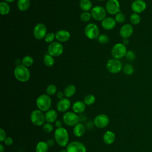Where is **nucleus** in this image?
I'll use <instances>...</instances> for the list:
<instances>
[{
    "instance_id": "obj_40",
    "label": "nucleus",
    "mask_w": 152,
    "mask_h": 152,
    "mask_svg": "<svg viewBox=\"0 0 152 152\" xmlns=\"http://www.w3.org/2000/svg\"><path fill=\"white\" fill-rule=\"evenodd\" d=\"M125 58H126L127 60H128L129 61H132L135 59L136 55H135V53L134 52V51L130 50L127 51L126 55H125Z\"/></svg>"
},
{
    "instance_id": "obj_20",
    "label": "nucleus",
    "mask_w": 152,
    "mask_h": 152,
    "mask_svg": "<svg viewBox=\"0 0 152 152\" xmlns=\"http://www.w3.org/2000/svg\"><path fill=\"white\" fill-rule=\"evenodd\" d=\"M58 117L57 112L54 109H49L45 114V121L49 123H53L56 121Z\"/></svg>"
},
{
    "instance_id": "obj_45",
    "label": "nucleus",
    "mask_w": 152,
    "mask_h": 152,
    "mask_svg": "<svg viewBox=\"0 0 152 152\" xmlns=\"http://www.w3.org/2000/svg\"><path fill=\"white\" fill-rule=\"evenodd\" d=\"M62 122L60 121V120H56L55 121V126L58 128H61L62 127Z\"/></svg>"
},
{
    "instance_id": "obj_44",
    "label": "nucleus",
    "mask_w": 152,
    "mask_h": 152,
    "mask_svg": "<svg viewBox=\"0 0 152 152\" xmlns=\"http://www.w3.org/2000/svg\"><path fill=\"white\" fill-rule=\"evenodd\" d=\"M55 140L53 139H49L46 141L49 147H52L55 144Z\"/></svg>"
},
{
    "instance_id": "obj_33",
    "label": "nucleus",
    "mask_w": 152,
    "mask_h": 152,
    "mask_svg": "<svg viewBox=\"0 0 152 152\" xmlns=\"http://www.w3.org/2000/svg\"><path fill=\"white\" fill-rule=\"evenodd\" d=\"M122 70H123V72L125 74L128 75H132L134 72V69L133 66L131 65L128 64H125L123 66Z\"/></svg>"
},
{
    "instance_id": "obj_25",
    "label": "nucleus",
    "mask_w": 152,
    "mask_h": 152,
    "mask_svg": "<svg viewBox=\"0 0 152 152\" xmlns=\"http://www.w3.org/2000/svg\"><path fill=\"white\" fill-rule=\"evenodd\" d=\"M17 5L20 11H26L29 8L30 2V0H18Z\"/></svg>"
},
{
    "instance_id": "obj_46",
    "label": "nucleus",
    "mask_w": 152,
    "mask_h": 152,
    "mask_svg": "<svg viewBox=\"0 0 152 152\" xmlns=\"http://www.w3.org/2000/svg\"><path fill=\"white\" fill-rule=\"evenodd\" d=\"M125 46H126L129 44V40L128 39H123V41H122V43Z\"/></svg>"
},
{
    "instance_id": "obj_47",
    "label": "nucleus",
    "mask_w": 152,
    "mask_h": 152,
    "mask_svg": "<svg viewBox=\"0 0 152 152\" xmlns=\"http://www.w3.org/2000/svg\"><path fill=\"white\" fill-rule=\"evenodd\" d=\"M4 151H5V148L3 146V145L1 144L0 145V152H4Z\"/></svg>"
},
{
    "instance_id": "obj_42",
    "label": "nucleus",
    "mask_w": 152,
    "mask_h": 152,
    "mask_svg": "<svg viewBox=\"0 0 152 152\" xmlns=\"http://www.w3.org/2000/svg\"><path fill=\"white\" fill-rule=\"evenodd\" d=\"M4 142H5V144L9 146V145H11L13 143V140L11 137H7L5 138V140H4Z\"/></svg>"
},
{
    "instance_id": "obj_10",
    "label": "nucleus",
    "mask_w": 152,
    "mask_h": 152,
    "mask_svg": "<svg viewBox=\"0 0 152 152\" xmlns=\"http://www.w3.org/2000/svg\"><path fill=\"white\" fill-rule=\"evenodd\" d=\"M30 120L31 122L36 126H41L45 121V115L40 110H34L30 114Z\"/></svg>"
},
{
    "instance_id": "obj_50",
    "label": "nucleus",
    "mask_w": 152,
    "mask_h": 152,
    "mask_svg": "<svg viewBox=\"0 0 152 152\" xmlns=\"http://www.w3.org/2000/svg\"><path fill=\"white\" fill-rule=\"evenodd\" d=\"M98 1H104V0H98Z\"/></svg>"
},
{
    "instance_id": "obj_43",
    "label": "nucleus",
    "mask_w": 152,
    "mask_h": 152,
    "mask_svg": "<svg viewBox=\"0 0 152 152\" xmlns=\"http://www.w3.org/2000/svg\"><path fill=\"white\" fill-rule=\"evenodd\" d=\"M64 96H65L64 93L62 92V91H58V92L56 93V96H57V97H58V99H62L64 98Z\"/></svg>"
},
{
    "instance_id": "obj_11",
    "label": "nucleus",
    "mask_w": 152,
    "mask_h": 152,
    "mask_svg": "<svg viewBox=\"0 0 152 152\" xmlns=\"http://www.w3.org/2000/svg\"><path fill=\"white\" fill-rule=\"evenodd\" d=\"M105 10L111 15H116L121 12L120 4L118 0H108L105 5Z\"/></svg>"
},
{
    "instance_id": "obj_24",
    "label": "nucleus",
    "mask_w": 152,
    "mask_h": 152,
    "mask_svg": "<svg viewBox=\"0 0 152 152\" xmlns=\"http://www.w3.org/2000/svg\"><path fill=\"white\" fill-rule=\"evenodd\" d=\"M80 8L84 12H88L93 8L92 3L90 0H80L79 2Z\"/></svg>"
},
{
    "instance_id": "obj_31",
    "label": "nucleus",
    "mask_w": 152,
    "mask_h": 152,
    "mask_svg": "<svg viewBox=\"0 0 152 152\" xmlns=\"http://www.w3.org/2000/svg\"><path fill=\"white\" fill-rule=\"evenodd\" d=\"M129 20H130V22L132 24L137 25L141 21V17H140L139 14L134 12L132 14H131Z\"/></svg>"
},
{
    "instance_id": "obj_27",
    "label": "nucleus",
    "mask_w": 152,
    "mask_h": 152,
    "mask_svg": "<svg viewBox=\"0 0 152 152\" xmlns=\"http://www.w3.org/2000/svg\"><path fill=\"white\" fill-rule=\"evenodd\" d=\"M49 145L45 141L39 142L36 147V152H48Z\"/></svg>"
},
{
    "instance_id": "obj_38",
    "label": "nucleus",
    "mask_w": 152,
    "mask_h": 152,
    "mask_svg": "<svg viewBox=\"0 0 152 152\" xmlns=\"http://www.w3.org/2000/svg\"><path fill=\"white\" fill-rule=\"evenodd\" d=\"M97 40H98V42L100 43H101V44H106V43H107L109 42V37L106 34H102L99 35V36L97 38Z\"/></svg>"
},
{
    "instance_id": "obj_5",
    "label": "nucleus",
    "mask_w": 152,
    "mask_h": 152,
    "mask_svg": "<svg viewBox=\"0 0 152 152\" xmlns=\"http://www.w3.org/2000/svg\"><path fill=\"white\" fill-rule=\"evenodd\" d=\"M84 34L86 36L91 40L97 39L99 36V28L94 23L88 24L84 28Z\"/></svg>"
},
{
    "instance_id": "obj_8",
    "label": "nucleus",
    "mask_w": 152,
    "mask_h": 152,
    "mask_svg": "<svg viewBox=\"0 0 152 152\" xmlns=\"http://www.w3.org/2000/svg\"><path fill=\"white\" fill-rule=\"evenodd\" d=\"M63 121L68 126H75L80 121V117L75 112H67L63 115Z\"/></svg>"
},
{
    "instance_id": "obj_18",
    "label": "nucleus",
    "mask_w": 152,
    "mask_h": 152,
    "mask_svg": "<svg viewBox=\"0 0 152 152\" xmlns=\"http://www.w3.org/2000/svg\"><path fill=\"white\" fill-rule=\"evenodd\" d=\"M70 37V33L66 30H59L55 33V39L60 43L67 42Z\"/></svg>"
},
{
    "instance_id": "obj_15",
    "label": "nucleus",
    "mask_w": 152,
    "mask_h": 152,
    "mask_svg": "<svg viewBox=\"0 0 152 152\" xmlns=\"http://www.w3.org/2000/svg\"><path fill=\"white\" fill-rule=\"evenodd\" d=\"M147 5L144 0H134L131 5L132 11L137 14H140L144 11Z\"/></svg>"
},
{
    "instance_id": "obj_9",
    "label": "nucleus",
    "mask_w": 152,
    "mask_h": 152,
    "mask_svg": "<svg viewBox=\"0 0 152 152\" xmlns=\"http://www.w3.org/2000/svg\"><path fill=\"white\" fill-rule=\"evenodd\" d=\"M106 12L105 8L99 5L93 7L90 12L92 18L97 21H100L106 18Z\"/></svg>"
},
{
    "instance_id": "obj_35",
    "label": "nucleus",
    "mask_w": 152,
    "mask_h": 152,
    "mask_svg": "<svg viewBox=\"0 0 152 152\" xmlns=\"http://www.w3.org/2000/svg\"><path fill=\"white\" fill-rule=\"evenodd\" d=\"M91 14L89 12H83L80 15V19L83 22H88L91 18Z\"/></svg>"
},
{
    "instance_id": "obj_14",
    "label": "nucleus",
    "mask_w": 152,
    "mask_h": 152,
    "mask_svg": "<svg viewBox=\"0 0 152 152\" xmlns=\"http://www.w3.org/2000/svg\"><path fill=\"white\" fill-rule=\"evenodd\" d=\"M109 118L105 114H99L94 119L95 126L99 128H103L108 125Z\"/></svg>"
},
{
    "instance_id": "obj_3",
    "label": "nucleus",
    "mask_w": 152,
    "mask_h": 152,
    "mask_svg": "<svg viewBox=\"0 0 152 152\" xmlns=\"http://www.w3.org/2000/svg\"><path fill=\"white\" fill-rule=\"evenodd\" d=\"M36 103L38 109L41 111H48L51 107L52 100L49 95L43 94L37 98Z\"/></svg>"
},
{
    "instance_id": "obj_36",
    "label": "nucleus",
    "mask_w": 152,
    "mask_h": 152,
    "mask_svg": "<svg viewBox=\"0 0 152 152\" xmlns=\"http://www.w3.org/2000/svg\"><path fill=\"white\" fill-rule=\"evenodd\" d=\"M55 39V34H54L53 33H52V32H49L46 34V35L45 36V37L44 38V40H45V42L51 43L52 42H53Z\"/></svg>"
},
{
    "instance_id": "obj_4",
    "label": "nucleus",
    "mask_w": 152,
    "mask_h": 152,
    "mask_svg": "<svg viewBox=\"0 0 152 152\" xmlns=\"http://www.w3.org/2000/svg\"><path fill=\"white\" fill-rule=\"evenodd\" d=\"M127 52V49L126 46L123 43H116L112 48L111 55L115 59H119L125 56Z\"/></svg>"
},
{
    "instance_id": "obj_12",
    "label": "nucleus",
    "mask_w": 152,
    "mask_h": 152,
    "mask_svg": "<svg viewBox=\"0 0 152 152\" xmlns=\"http://www.w3.org/2000/svg\"><path fill=\"white\" fill-rule=\"evenodd\" d=\"M33 36L37 40H42L45 38L47 33V27L43 23H37L33 28Z\"/></svg>"
},
{
    "instance_id": "obj_49",
    "label": "nucleus",
    "mask_w": 152,
    "mask_h": 152,
    "mask_svg": "<svg viewBox=\"0 0 152 152\" xmlns=\"http://www.w3.org/2000/svg\"><path fill=\"white\" fill-rule=\"evenodd\" d=\"M59 152H67L66 150H61L59 151Z\"/></svg>"
},
{
    "instance_id": "obj_16",
    "label": "nucleus",
    "mask_w": 152,
    "mask_h": 152,
    "mask_svg": "<svg viewBox=\"0 0 152 152\" xmlns=\"http://www.w3.org/2000/svg\"><path fill=\"white\" fill-rule=\"evenodd\" d=\"M134 32V28L130 24H125L120 28L119 34L123 39H128L130 37Z\"/></svg>"
},
{
    "instance_id": "obj_26",
    "label": "nucleus",
    "mask_w": 152,
    "mask_h": 152,
    "mask_svg": "<svg viewBox=\"0 0 152 152\" xmlns=\"http://www.w3.org/2000/svg\"><path fill=\"white\" fill-rule=\"evenodd\" d=\"M64 93L65 96H66L67 98L71 97L76 93V87L75 86L72 84L68 85L65 87Z\"/></svg>"
},
{
    "instance_id": "obj_17",
    "label": "nucleus",
    "mask_w": 152,
    "mask_h": 152,
    "mask_svg": "<svg viewBox=\"0 0 152 152\" xmlns=\"http://www.w3.org/2000/svg\"><path fill=\"white\" fill-rule=\"evenodd\" d=\"M102 27L106 30H110L114 28L116 25V21L115 18L112 17H106L102 21Z\"/></svg>"
},
{
    "instance_id": "obj_32",
    "label": "nucleus",
    "mask_w": 152,
    "mask_h": 152,
    "mask_svg": "<svg viewBox=\"0 0 152 152\" xmlns=\"http://www.w3.org/2000/svg\"><path fill=\"white\" fill-rule=\"evenodd\" d=\"M83 102L86 105H91L96 102V97L93 94H88L84 98Z\"/></svg>"
},
{
    "instance_id": "obj_6",
    "label": "nucleus",
    "mask_w": 152,
    "mask_h": 152,
    "mask_svg": "<svg viewBox=\"0 0 152 152\" xmlns=\"http://www.w3.org/2000/svg\"><path fill=\"white\" fill-rule=\"evenodd\" d=\"M64 52V47L59 42H53L49 44L48 48V52L53 57L61 56Z\"/></svg>"
},
{
    "instance_id": "obj_28",
    "label": "nucleus",
    "mask_w": 152,
    "mask_h": 152,
    "mask_svg": "<svg viewBox=\"0 0 152 152\" xmlns=\"http://www.w3.org/2000/svg\"><path fill=\"white\" fill-rule=\"evenodd\" d=\"M10 12V7L8 3L2 1L0 2V13L1 15H7Z\"/></svg>"
},
{
    "instance_id": "obj_29",
    "label": "nucleus",
    "mask_w": 152,
    "mask_h": 152,
    "mask_svg": "<svg viewBox=\"0 0 152 152\" xmlns=\"http://www.w3.org/2000/svg\"><path fill=\"white\" fill-rule=\"evenodd\" d=\"M43 63L45 66L48 67L52 66L55 64V60L53 56H51L50 55L46 54L43 57Z\"/></svg>"
},
{
    "instance_id": "obj_7",
    "label": "nucleus",
    "mask_w": 152,
    "mask_h": 152,
    "mask_svg": "<svg viewBox=\"0 0 152 152\" xmlns=\"http://www.w3.org/2000/svg\"><path fill=\"white\" fill-rule=\"evenodd\" d=\"M122 62L117 59H110L106 64V68L107 71L112 74H117L122 69Z\"/></svg>"
},
{
    "instance_id": "obj_39",
    "label": "nucleus",
    "mask_w": 152,
    "mask_h": 152,
    "mask_svg": "<svg viewBox=\"0 0 152 152\" xmlns=\"http://www.w3.org/2000/svg\"><path fill=\"white\" fill-rule=\"evenodd\" d=\"M53 125L49 122H46L43 125V130L46 133H50L53 130Z\"/></svg>"
},
{
    "instance_id": "obj_48",
    "label": "nucleus",
    "mask_w": 152,
    "mask_h": 152,
    "mask_svg": "<svg viewBox=\"0 0 152 152\" xmlns=\"http://www.w3.org/2000/svg\"><path fill=\"white\" fill-rule=\"evenodd\" d=\"M5 2H7V3H11L12 2H14L15 0H4Z\"/></svg>"
},
{
    "instance_id": "obj_21",
    "label": "nucleus",
    "mask_w": 152,
    "mask_h": 152,
    "mask_svg": "<svg viewBox=\"0 0 152 152\" xmlns=\"http://www.w3.org/2000/svg\"><path fill=\"white\" fill-rule=\"evenodd\" d=\"M103 139L105 144L108 145L112 144L115 140V134L112 131H107L104 134Z\"/></svg>"
},
{
    "instance_id": "obj_22",
    "label": "nucleus",
    "mask_w": 152,
    "mask_h": 152,
    "mask_svg": "<svg viewBox=\"0 0 152 152\" xmlns=\"http://www.w3.org/2000/svg\"><path fill=\"white\" fill-rule=\"evenodd\" d=\"M86 109V104L84 102L77 101L72 105V110L76 113H82Z\"/></svg>"
},
{
    "instance_id": "obj_1",
    "label": "nucleus",
    "mask_w": 152,
    "mask_h": 152,
    "mask_svg": "<svg viewBox=\"0 0 152 152\" xmlns=\"http://www.w3.org/2000/svg\"><path fill=\"white\" fill-rule=\"evenodd\" d=\"M55 141L61 147H66L69 141V135L67 130L62 127L56 128L54 132Z\"/></svg>"
},
{
    "instance_id": "obj_23",
    "label": "nucleus",
    "mask_w": 152,
    "mask_h": 152,
    "mask_svg": "<svg viewBox=\"0 0 152 152\" xmlns=\"http://www.w3.org/2000/svg\"><path fill=\"white\" fill-rule=\"evenodd\" d=\"M86 131L85 126L82 123H78L77 125H75L73 129V133L75 135V136L77 137H81L83 135Z\"/></svg>"
},
{
    "instance_id": "obj_13",
    "label": "nucleus",
    "mask_w": 152,
    "mask_h": 152,
    "mask_svg": "<svg viewBox=\"0 0 152 152\" xmlns=\"http://www.w3.org/2000/svg\"><path fill=\"white\" fill-rule=\"evenodd\" d=\"M67 152H86V146L79 141H72L66 146Z\"/></svg>"
},
{
    "instance_id": "obj_19",
    "label": "nucleus",
    "mask_w": 152,
    "mask_h": 152,
    "mask_svg": "<svg viewBox=\"0 0 152 152\" xmlns=\"http://www.w3.org/2000/svg\"><path fill=\"white\" fill-rule=\"evenodd\" d=\"M71 106V102L68 98H63L60 99L57 103L56 107L58 111L64 112L68 110Z\"/></svg>"
},
{
    "instance_id": "obj_41",
    "label": "nucleus",
    "mask_w": 152,
    "mask_h": 152,
    "mask_svg": "<svg viewBox=\"0 0 152 152\" xmlns=\"http://www.w3.org/2000/svg\"><path fill=\"white\" fill-rule=\"evenodd\" d=\"M6 132L5 131V130L2 128L0 129V141H4V140L6 138Z\"/></svg>"
},
{
    "instance_id": "obj_37",
    "label": "nucleus",
    "mask_w": 152,
    "mask_h": 152,
    "mask_svg": "<svg viewBox=\"0 0 152 152\" xmlns=\"http://www.w3.org/2000/svg\"><path fill=\"white\" fill-rule=\"evenodd\" d=\"M115 20H116V23H122L125 21V16L123 13H122L121 12H119L115 15Z\"/></svg>"
},
{
    "instance_id": "obj_30",
    "label": "nucleus",
    "mask_w": 152,
    "mask_h": 152,
    "mask_svg": "<svg viewBox=\"0 0 152 152\" xmlns=\"http://www.w3.org/2000/svg\"><path fill=\"white\" fill-rule=\"evenodd\" d=\"M21 64L26 67L31 66L34 62L33 58L29 55H26L23 58L21 59Z\"/></svg>"
},
{
    "instance_id": "obj_34",
    "label": "nucleus",
    "mask_w": 152,
    "mask_h": 152,
    "mask_svg": "<svg viewBox=\"0 0 152 152\" xmlns=\"http://www.w3.org/2000/svg\"><path fill=\"white\" fill-rule=\"evenodd\" d=\"M57 91V87L54 84H49L46 88V94L49 96H52L55 94Z\"/></svg>"
},
{
    "instance_id": "obj_2",
    "label": "nucleus",
    "mask_w": 152,
    "mask_h": 152,
    "mask_svg": "<svg viewBox=\"0 0 152 152\" xmlns=\"http://www.w3.org/2000/svg\"><path fill=\"white\" fill-rule=\"evenodd\" d=\"M14 75L18 81L22 83L27 81L30 77V71L22 64L17 65L14 71Z\"/></svg>"
}]
</instances>
